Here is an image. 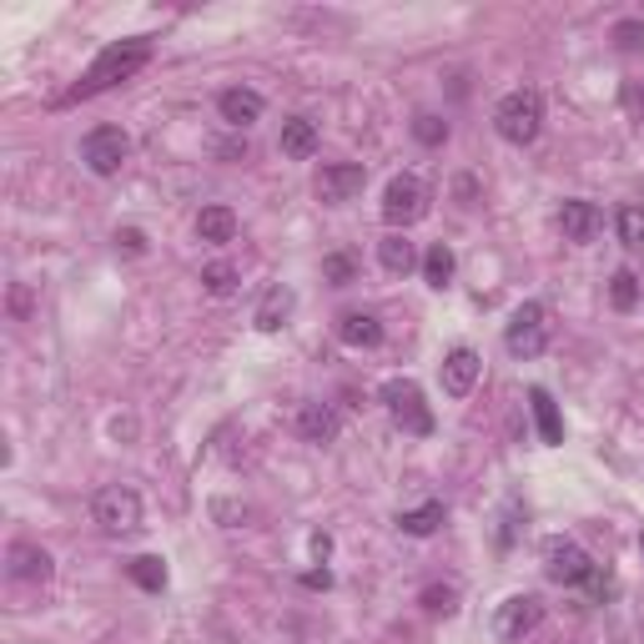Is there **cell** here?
<instances>
[{"mask_svg":"<svg viewBox=\"0 0 644 644\" xmlns=\"http://www.w3.org/2000/svg\"><path fill=\"white\" fill-rule=\"evenodd\" d=\"M151 61V36H132V40H111L101 56L92 61V71L71 86L66 96H61V106H76V101H92V96L111 92V86H121V81H132L136 71Z\"/></svg>","mask_w":644,"mask_h":644,"instance_id":"6da1fadb","label":"cell"},{"mask_svg":"<svg viewBox=\"0 0 644 644\" xmlns=\"http://www.w3.org/2000/svg\"><path fill=\"white\" fill-rule=\"evenodd\" d=\"M382 408H388V418L403 428V434L413 438H428L434 434V408H428V398H423V388L413 378H388L378 388Z\"/></svg>","mask_w":644,"mask_h":644,"instance_id":"7a4b0ae2","label":"cell"},{"mask_svg":"<svg viewBox=\"0 0 644 644\" xmlns=\"http://www.w3.org/2000/svg\"><path fill=\"white\" fill-rule=\"evenodd\" d=\"M494 132L509 146H528L544 132V101L539 92H509L499 106H494Z\"/></svg>","mask_w":644,"mask_h":644,"instance_id":"3957f363","label":"cell"},{"mask_svg":"<svg viewBox=\"0 0 644 644\" xmlns=\"http://www.w3.org/2000/svg\"><path fill=\"white\" fill-rule=\"evenodd\" d=\"M554 338V323H549V307L544 303H524L519 313L509 317V332H503V348H509L519 363L524 357H539Z\"/></svg>","mask_w":644,"mask_h":644,"instance_id":"277c9868","label":"cell"},{"mask_svg":"<svg viewBox=\"0 0 644 644\" xmlns=\"http://www.w3.org/2000/svg\"><path fill=\"white\" fill-rule=\"evenodd\" d=\"M126 157H132V136L121 132V126H96L81 142V161H86L92 177H117L126 167Z\"/></svg>","mask_w":644,"mask_h":644,"instance_id":"5b68a950","label":"cell"},{"mask_svg":"<svg viewBox=\"0 0 644 644\" xmlns=\"http://www.w3.org/2000/svg\"><path fill=\"white\" fill-rule=\"evenodd\" d=\"M428 217V186L418 182V177H393L388 182V192H382V222L393 227H413V222H423Z\"/></svg>","mask_w":644,"mask_h":644,"instance_id":"8992f818","label":"cell"},{"mask_svg":"<svg viewBox=\"0 0 644 644\" xmlns=\"http://www.w3.org/2000/svg\"><path fill=\"white\" fill-rule=\"evenodd\" d=\"M96 524H101L106 534H132V528H142V499L121 484L101 488V494H96Z\"/></svg>","mask_w":644,"mask_h":644,"instance_id":"52a82bcc","label":"cell"},{"mask_svg":"<svg viewBox=\"0 0 644 644\" xmlns=\"http://www.w3.org/2000/svg\"><path fill=\"white\" fill-rule=\"evenodd\" d=\"M544 574H549L554 584H584V579L594 574V559L579 549L574 539H549L544 544Z\"/></svg>","mask_w":644,"mask_h":644,"instance_id":"ba28073f","label":"cell"},{"mask_svg":"<svg viewBox=\"0 0 644 644\" xmlns=\"http://www.w3.org/2000/svg\"><path fill=\"white\" fill-rule=\"evenodd\" d=\"M539 619H544V605L534 594H509V599L494 609V634H499L503 644H513V640H524Z\"/></svg>","mask_w":644,"mask_h":644,"instance_id":"9c48e42d","label":"cell"},{"mask_svg":"<svg viewBox=\"0 0 644 644\" xmlns=\"http://www.w3.org/2000/svg\"><path fill=\"white\" fill-rule=\"evenodd\" d=\"M368 182V171L357 167V161H332V167L317 171V202L323 207H342V202H353Z\"/></svg>","mask_w":644,"mask_h":644,"instance_id":"30bf717a","label":"cell"},{"mask_svg":"<svg viewBox=\"0 0 644 644\" xmlns=\"http://www.w3.org/2000/svg\"><path fill=\"white\" fill-rule=\"evenodd\" d=\"M478 373H484V357L474 353V348H453V353L443 357V393L448 398H469L474 393V382H478Z\"/></svg>","mask_w":644,"mask_h":644,"instance_id":"8fae6325","label":"cell"},{"mask_svg":"<svg viewBox=\"0 0 644 644\" xmlns=\"http://www.w3.org/2000/svg\"><path fill=\"white\" fill-rule=\"evenodd\" d=\"M217 111H222L227 126H252V121H263L267 101L257 92H247V86H227V92L217 96Z\"/></svg>","mask_w":644,"mask_h":644,"instance_id":"7c38bea8","label":"cell"},{"mask_svg":"<svg viewBox=\"0 0 644 644\" xmlns=\"http://www.w3.org/2000/svg\"><path fill=\"white\" fill-rule=\"evenodd\" d=\"M559 227H564V242H579V247H584V242H594V232H599V227H605V217H599V207H594V202H564V207H559Z\"/></svg>","mask_w":644,"mask_h":644,"instance_id":"4fadbf2b","label":"cell"},{"mask_svg":"<svg viewBox=\"0 0 644 644\" xmlns=\"http://www.w3.org/2000/svg\"><path fill=\"white\" fill-rule=\"evenodd\" d=\"M11 579H21V584H46V579H51V554L40 549V544L15 539L11 544Z\"/></svg>","mask_w":644,"mask_h":644,"instance_id":"5bb4252c","label":"cell"},{"mask_svg":"<svg viewBox=\"0 0 644 644\" xmlns=\"http://www.w3.org/2000/svg\"><path fill=\"white\" fill-rule=\"evenodd\" d=\"M197 238L211 242V247L232 242V238H238V211L222 207V202H217V207H202V211H197Z\"/></svg>","mask_w":644,"mask_h":644,"instance_id":"9a60e30c","label":"cell"},{"mask_svg":"<svg viewBox=\"0 0 644 644\" xmlns=\"http://www.w3.org/2000/svg\"><path fill=\"white\" fill-rule=\"evenodd\" d=\"M528 408H534V423H539L544 443H564V418H559V403L549 398V388H528Z\"/></svg>","mask_w":644,"mask_h":644,"instance_id":"2e32d148","label":"cell"},{"mask_svg":"<svg viewBox=\"0 0 644 644\" xmlns=\"http://www.w3.org/2000/svg\"><path fill=\"white\" fill-rule=\"evenodd\" d=\"M297 434H303L307 443H332V438H338V413H332L328 403H303Z\"/></svg>","mask_w":644,"mask_h":644,"instance_id":"e0dca14e","label":"cell"},{"mask_svg":"<svg viewBox=\"0 0 644 644\" xmlns=\"http://www.w3.org/2000/svg\"><path fill=\"white\" fill-rule=\"evenodd\" d=\"M338 338L348 348H378L382 342V323L373 313H342L338 317Z\"/></svg>","mask_w":644,"mask_h":644,"instance_id":"ac0fdd59","label":"cell"},{"mask_svg":"<svg viewBox=\"0 0 644 644\" xmlns=\"http://www.w3.org/2000/svg\"><path fill=\"white\" fill-rule=\"evenodd\" d=\"M282 157H292V161L317 157V126L307 117L282 121Z\"/></svg>","mask_w":644,"mask_h":644,"instance_id":"d6986e66","label":"cell"},{"mask_svg":"<svg viewBox=\"0 0 644 644\" xmlns=\"http://www.w3.org/2000/svg\"><path fill=\"white\" fill-rule=\"evenodd\" d=\"M378 263H382V272L408 277L413 267H418V252H413V242H408L403 232H388V238L378 242Z\"/></svg>","mask_w":644,"mask_h":644,"instance_id":"ffe728a7","label":"cell"},{"mask_svg":"<svg viewBox=\"0 0 644 644\" xmlns=\"http://www.w3.org/2000/svg\"><path fill=\"white\" fill-rule=\"evenodd\" d=\"M292 307H297L292 288H267V297L257 303V317H252V323H257L263 332H277V328H282V323L292 317Z\"/></svg>","mask_w":644,"mask_h":644,"instance_id":"44dd1931","label":"cell"},{"mask_svg":"<svg viewBox=\"0 0 644 644\" xmlns=\"http://www.w3.org/2000/svg\"><path fill=\"white\" fill-rule=\"evenodd\" d=\"M126 574H132V584H142L146 594H161V590H167V564H161L157 554H136L132 564H126Z\"/></svg>","mask_w":644,"mask_h":644,"instance_id":"7402d4cb","label":"cell"},{"mask_svg":"<svg viewBox=\"0 0 644 644\" xmlns=\"http://www.w3.org/2000/svg\"><path fill=\"white\" fill-rule=\"evenodd\" d=\"M443 524V503H423V509H408V513H398V528H403V534H413V539H428V534H434V528Z\"/></svg>","mask_w":644,"mask_h":644,"instance_id":"603a6c76","label":"cell"},{"mask_svg":"<svg viewBox=\"0 0 644 644\" xmlns=\"http://www.w3.org/2000/svg\"><path fill=\"white\" fill-rule=\"evenodd\" d=\"M453 267H459V263H453V252H448L443 242H434V247L423 252V277H428V288L443 292L448 282H453Z\"/></svg>","mask_w":644,"mask_h":644,"instance_id":"cb8c5ba5","label":"cell"},{"mask_svg":"<svg viewBox=\"0 0 644 644\" xmlns=\"http://www.w3.org/2000/svg\"><path fill=\"white\" fill-rule=\"evenodd\" d=\"M609 303H615L619 313H634V307H640V277H634L630 267H619V272L609 277Z\"/></svg>","mask_w":644,"mask_h":644,"instance_id":"d4e9b609","label":"cell"},{"mask_svg":"<svg viewBox=\"0 0 644 644\" xmlns=\"http://www.w3.org/2000/svg\"><path fill=\"white\" fill-rule=\"evenodd\" d=\"M202 288H207L211 297L238 292V267H232V263H207V267H202Z\"/></svg>","mask_w":644,"mask_h":644,"instance_id":"484cf974","label":"cell"},{"mask_svg":"<svg viewBox=\"0 0 644 644\" xmlns=\"http://www.w3.org/2000/svg\"><path fill=\"white\" fill-rule=\"evenodd\" d=\"M619 242L624 247H644V207H619Z\"/></svg>","mask_w":644,"mask_h":644,"instance_id":"4316f807","label":"cell"},{"mask_svg":"<svg viewBox=\"0 0 644 644\" xmlns=\"http://www.w3.org/2000/svg\"><path fill=\"white\" fill-rule=\"evenodd\" d=\"M423 609L448 619L453 609H459V590H453V584H428V590H423Z\"/></svg>","mask_w":644,"mask_h":644,"instance_id":"83f0119b","label":"cell"},{"mask_svg":"<svg viewBox=\"0 0 644 644\" xmlns=\"http://www.w3.org/2000/svg\"><path fill=\"white\" fill-rule=\"evenodd\" d=\"M413 136H418L423 146H443V142H448V121H443V117H428V111H423V117L413 121Z\"/></svg>","mask_w":644,"mask_h":644,"instance_id":"f1b7e54d","label":"cell"},{"mask_svg":"<svg viewBox=\"0 0 644 644\" xmlns=\"http://www.w3.org/2000/svg\"><path fill=\"white\" fill-rule=\"evenodd\" d=\"M323 277H328L332 288H348V282H353V257H342V252L323 257Z\"/></svg>","mask_w":644,"mask_h":644,"instance_id":"f546056e","label":"cell"},{"mask_svg":"<svg viewBox=\"0 0 644 644\" xmlns=\"http://www.w3.org/2000/svg\"><path fill=\"white\" fill-rule=\"evenodd\" d=\"M615 40H619V51H640L644 46V21H619Z\"/></svg>","mask_w":644,"mask_h":644,"instance_id":"4dcf8cb0","label":"cell"},{"mask_svg":"<svg viewBox=\"0 0 644 644\" xmlns=\"http://www.w3.org/2000/svg\"><path fill=\"white\" fill-rule=\"evenodd\" d=\"M117 247H121V252H132V257H142V252H146V232H142V227H121V232H117Z\"/></svg>","mask_w":644,"mask_h":644,"instance_id":"1f68e13d","label":"cell"},{"mask_svg":"<svg viewBox=\"0 0 644 644\" xmlns=\"http://www.w3.org/2000/svg\"><path fill=\"white\" fill-rule=\"evenodd\" d=\"M624 106H630L634 117L644 121V92H640V86H630V92H624Z\"/></svg>","mask_w":644,"mask_h":644,"instance_id":"d6a6232c","label":"cell"},{"mask_svg":"<svg viewBox=\"0 0 644 644\" xmlns=\"http://www.w3.org/2000/svg\"><path fill=\"white\" fill-rule=\"evenodd\" d=\"M328 549H332V539H328V534H317V539H313V554H317V559H328Z\"/></svg>","mask_w":644,"mask_h":644,"instance_id":"836d02e7","label":"cell"},{"mask_svg":"<svg viewBox=\"0 0 644 644\" xmlns=\"http://www.w3.org/2000/svg\"><path fill=\"white\" fill-rule=\"evenodd\" d=\"M640 549H644V534H640Z\"/></svg>","mask_w":644,"mask_h":644,"instance_id":"e575fe53","label":"cell"}]
</instances>
